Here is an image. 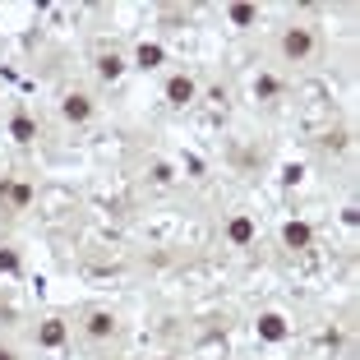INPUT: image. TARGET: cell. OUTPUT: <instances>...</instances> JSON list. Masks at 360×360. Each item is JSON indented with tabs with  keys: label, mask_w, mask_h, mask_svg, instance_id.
<instances>
[{
	"label": "cell",
	"mask_w": 360,
	"mask_h": 360,
	"mask_svg": "<svg viewBox=\"0 0 360 360\" xmlns=\"http://www.w3.org/2000/svg\"><path fill=\"white\" fill-rule=\"evenodd\" d=\"M277 46H282V56H286V60H296V65H300V60H309V56H314L319 37H314V28H286Z\"/></svg>",
	"instance_id": "6da1fadb"
},
{
	"label": "cell",
	"mask_w": 360,
	"mask_h": 360,
	"mask_svg": "<svg viewBox=\"0 0 360 360\" xmlns=\"http://www.w3.org/2000/svg\"><path fill=\"white\" fill-rule=\"evenodd\" d=\"M162 97H167V106L185 111L190 102H199V84H194L190 75H171V79H167V88H162Z\"/></svg>",
	"instance_id": "7a4b0ae2"
},
{
	"label": "cell",
	"mask_w": 360,
	"mask_h": 360,
	"mask_svg": "<svg viewBox=\"0 0 360 360\" xmlns=\"http://www.w3.org/2000/svg\"><path fill=\"white\" fill-rule=\"evenodd\" d=\"M93 111H97V102L88 93H70L60 102V116L70 120V125H88V120H93Z\"/></svg>",
	"instance_id": "3957f363"
},
{
	"label": "cell",
	"mask_w": 360,
	"mask_h": 360,
	"mask_svg": "<svg viewBox=\"0 0 360 360\" xmlns=\"http://www.w3.org/2000/svg\"><path fill=\"white\" fill-rule=\"evenodd\" d=\"M84 333L93 342H111V338H116V314H111V309H88Z\"/></svg>",
	"instance_id": "277c9868"
},
{
	"label": "cell",
	"mask_w": 360,
	"mask_h": 360,
	"mask_svg": "<svg viewBox=\"0 0 360 360\" xmlns=\"http://www.w3.org/2000/svg\"><path fill=\"white\" fill-rule=\"evenodd\" d=\"M65 338H70V323H65V319H46L42 328H37V347H42V351L65 347Z\"/></svg>",
	"instance_id": "5b68a950"
},
{
	"label": "cell",
	"mask_w": 360,
	"mask_h": 360,
	"mask_svg": "<svg viewBox=\"0 0 360 360\" xmlns=\"http://www.w3.org/2000/svg\"><path fill=\"white\" fill-rule=\"evenodd\" d=\"M286 333H291V328H286V319L277 314V309L259 314V338H264V342H286Z\"/></svg>",
	"instance_id": "8992f818"
},
{
	"label": "cell",
	"mask_w": 360,
	"mask_h": 360,
	"mask_svg": "<svg viewBox=\"0 0 360 360\" xmlns=\"http://www.w3.org/2000/svg\"><path fill=\"white\" fill-rule=\"evenodd\" d=\"M282 240L291 245V250H309V245H314V226H309V222H286Z\"/></svg>",
	"instance_id": "52a82bcc"
},
{
	"label": "cell",
	"mask_w": 360,
	"mask_h": 360,
	"mask_svg": "<svg viewBox=\"0 0 360 360\" xmlns=\"http://www.w3.org/2000/svg\"><path fill=\"white\" fill-rule=\"evenodd\" d=\"M129 65H125V56L120 51H106V56H97V79H106V84H116L120 75H125Z\"/></svg>",
	"instance_id": "ba28073f"
},
{
	"label": "cell",
	"mask_w": 360,
	"mask_h": 360,
	"mask_svg": "<svg viewBox=\"0 0 360 360\" xmlns=\"http://www.w3.org/2000/svg\"><path fill=\"white\" fill-rule=\"evenodd\" d=\"M0 199H10L14 208H28L32 203V185L28 180H0Z\"/></svg>",
	"instance_id": "9c48e42d"
},
{
	"label": "cell",
	"mask_w": 360,
	"mask_h": 360,
	"mask_svg": "<svg viewBox=\"0 0 360 360\" xmlns=\"http://www.w3.org/2000/svg\"><path fill=\"white\" fill-rule=\"evenodd\" d=\"M10 139L14 143H32V139H37V120H32L28 111H14L10 116Z\"/></svg>",
	"instance_id": "30bf717a"
},
{
	"label": "cell",
	"mask_w": 360,
	"mask_h": 360,
	"mask_svg": "<svg viewBox=\"0 0 360 360\" xmlns=\"http://www.w3.org/2000/svg\"><path fill=\"white\" fill-rule=\"evenodd\" d=\"M162 60H167V51H162L158 42H143V46L134 51V70H158Z\"/></svg>",
	"instance_id": "8fae6325"
},
{
	"label": "cell",
	"mask_w": 360,
	"mask_h": 360,
	"mask_svg": "<svg viewBox=\"0 0 360 360\" xmlns=\"http://www.w3.org/2000/svg\"><path fill=\"white\" fill-rule=\"evenodd\" d=\"M226 240L231 245H250L255 240V222H250V217H231V222H226Z\"/></svg>",
	"instance_id": "7c38bea8"
},
{
	"label": "cell",
	"mask_w": 360,
	"mask_h": 360,
	"mask_svg": "<svg viewBox=\"0 0 360 360\" xmlns=\"http://www.w3.org/2000/svg\"><path fill=\"white\" fill-rule=\"evenodd\" d=\"M277 93H282V79H277V75H259L255 79V97H259V102H273Z\"/></svg>",
	"instance_id": "4fadbf2b"
},
{
	"label": "cell",
	"mask_w": 360,
	"mask_h": 360,
	"mask_svg": "<svg viewBox=\"0 0 360 360\" xmlns=\"http://www.w3.org/2000/svg\"><path fill=\"white\" fill-rule=\"evenodd\" d=\"M226 19H231L236 28H250V23L259 19V10H255V5H226Z\"/></svg>",
	"instance_id": "5bb4252c"
},
{
	"label": "cell",
	"mask_w": 360,
	"mask_h": 360,
	"mask_svg": "<svg viewBox=\"0 0 360 360\" xmlns=\"http://www.w3.org/2000/svg\"><path fill=\"white\" fill-rule=\"evenodd\" d=\"M0 273H10V277L23 273V264H19V255H14V250H0Z\"/></svg>",
	"instance_id": "9a60e30c"
},
{
	"label": "cell",
	"mask_w": 360,
	"mask_h": 360,
	"mask_svg": "<svg viewBox=\"0 0 360 360\" xmlns=\"http://www.w3.org/2000/svg\"><path fill=\"white\" fill-rule=\"evenodd\" d=\"M153 180H158V185H171V180H176V171H171L167 162H158V167H153Z\"/></svg>",
	"instance_id": "2e32d148"
},
{
	"label": "cell",
	"mask_w": 360,
	"mask_h": 360,
	"mask_svg": "<svg viewBox=\"0 0 360 360\" xmlns=\"http://www.w3.org/2000/svg\"><path fill=\"white\" fill-rule=\"evenodd\" d=\"M0 360H19V351H14V347H5V342H0Z\"/></svg>",
	"instance_id": "e0dca14e"
},
{
	"label": "cell",
	"mask_w": 360,
	"mask_h": 360,
	"mask_svg": "<svg viewBox=\"0 0 360 360\" xmlns=\"http://www.w3.org/2000/svg\"><path fill=\"white\" fill-rule=\"evenodd\" d=\"M167 360H171V356H167Z\"/></svg>",
	"instance_id": "ac0fdd59"
}]
</instances>
